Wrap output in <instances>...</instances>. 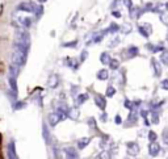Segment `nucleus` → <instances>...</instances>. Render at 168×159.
I'll list each match as a JSON object with an SVG mask.
<instances>
[{
    "mask_svg": "<svg viewBox=\"0 0 168 159\" xmlns=\"http://www.w3.org/2000/svg\"><path fill=\"white\" fill-rule=\"evenodd\" d=\"M164 86H166L164 88H168V82H164Z\"/></svg>",
    "mask_w": 168,
    "mask_h": 159,
    "instance_id": "5",
    "label": "nucleus"
},
{
    "mask_svg": "<svg viewBox=\"0 0 168 159\" xmlns=\"http://www.w3.org/2000/svg\"><path fill=\"white\" fill-rule=\"evenodd\" d=\"M112 62H113V63H112V65H113L112 67H113V69H116V67H117V65H118V63H117V61H112Z\"/></svg>",
    "mask_w": 168,
    "mask_h": 159,
    "instance_id": "4",
    "label": "nucleus"
},
{
    "mask_svg": "<svg viewBox=\"0 0 168 159\" xmlns=\"http://www.w3.org/2000/svg\"><path fill=\"white\" fill-rule=\"evenodd\" d=\"M99 78L105 79V78H106V71H101V76H99Z\"/></svg>",
    "mask_w": 168,
    "mask_h": 159,
    "instance_id": "3",
    "label": "nucleus"
},
{
    "mask_svg": "<svg viewBox=\"0 0 168 159\" xmlns=\"http://www.w3.org/2000/svg\"><path fill=\"white\" fill-rule=\"evenodd\" d=\"M17 9H21V11H26V12H33L37 9V5L32 2H28V3H21L20 5L17 7Z\"/></svg>",
    "mask_w": 168,
    "mask_h": 159,
    "instance_id": "1",
    "label": "nucleus"
},
{
    "mask_svg": "<svg viewBox=\"0 0 168 159\" xmlns=\"http://www.w3.org/2000/svg\"><path fill=\"white\" fill-rule=\"evenodd\" d=\"M22 22H24V25H25V26L30 25V20L29 19H22Z\"/></svg>",
    "mask_w": 168,
    "mask_h": 159,
    "instance_id": "2",
    "label": "nucleus"
}]
</instances>
